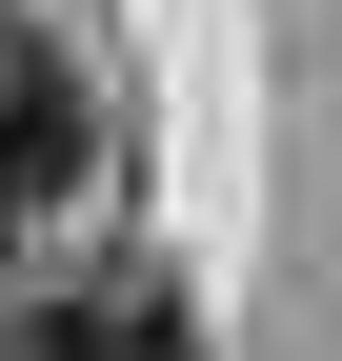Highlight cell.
<instances>
[{
  "mask_svg": "<svg viewBox=\"0 0 342 361\" xmlns=\"http://www.w3.org/2000/svg\"><path fill=\"white\" fill-rule=\"evenodd\" d=\"M81 180H101V80L0 20V221H61Z\"/></svg>",
  "mask_w": 342,
  "mask_h": 361,
  "instance_id": "obj_1",
  "label": "cell"
}]
</instances>
